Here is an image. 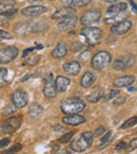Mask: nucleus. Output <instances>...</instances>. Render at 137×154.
Returning <instances> with one entry per match:
<instances>
[{"label":"nucleus","instance_id":"nucleus-36","mask_svg":"<svg viewBox=\"0 0 137 154\" xmlns=\"http://www.w3.org/2000/svg\"><path fill=\"white\" fill-rule=\"evenodd\" d=\"M91 2V0H73L72 2V6L75 8H80V6H84L86 4H89Z\"/></svg>","mask_w":137,"mask_h":154},{"label":"nucleus","instance_id":"nucleus-48","mask_svg":"<svg viewBox=\"0 0 137 154\" xmlns=\"http://www.w3.org/2000/svg\"><path fill=\"white\" fill-rule=\"evenodd\" d=\"M61 2L64 4H67V5L72 6V2H73V0H61Z\"/></svg>","mask_w":137,"mask_h":154},{"label":"nucleus","instance_id":"nucleus-21","mask_svg":"<svg viewBox=\"0 0 137 154\" xmlns=\"http://www.w3.org/2000/svg\"><path fill=\"white\" fill-rule=\"evenodd\" d=\"M128 8V4L125 2H115L112 5H110V8L106 10V13L109 15H115L118 14V13L125 12Z\"/></svg>","mask_w":137,"mask_h":154},{"label":"nucleus","instance_id":"nucleus-38","mask_svg":"<svg viewBox=\"0 0 137 154\" xmlns=\"http://www.w3.org/2000/svg\"><path fill=\"white\" fill-rule=\"evenodd\" d=\"M83 48V45L81 44L80 42H78V41H76V42H74L73 44H72L71 46V49L73 51H80V49Z\"/></svg>","mask_w":137,"mask_h":154},{"label":"nucleus","instance_id":"nucleus-29","mask_svg":"<svg viewBox=\"0 0 137 154\" xmlns=\"http://www.w3.org/2000/svg\"><path fill=\"white\" fill-rule=\"evenodd\" d=\"M113 68L115 70H118V71H123L126 70L127 68V64H126V61L122 59H117L115 60L114 63H113Z\"/></svg>","mask_w":137,"mask_h":154},{"label":"nucleus","instance_id":"nucleus-14","mask_svg":"<svg viewBox=\"0 0 137 154\" xmlns=\"http://www.w3.org/2000/svg\"><path fill=\"white\" fill-rule=\"evenodd\" d=\"M62 122H64L66 125H70V126H79L81 124L86 123V119L83 116H79L78 113L76 114H68V116H64L62 119Z\"/></svg>","mask_w":137,"mask_h":154},{"label":"nucleus","instance_id":"nucleus-50","mask_svg":"<svg viewBox=\"0 0 137 154\" xmlns=\"http://www.w3.org/2000/svg\"><path fill=\"white\" fill-rule=\"evenodd\" d=\"M104 1H106V3H115V2H117L118 0H104Z\"/></svg>","mask_w":137,"mask_h":154},{"label":"nucleus","instance_id":"nucleus-16","mask_svg":"<svg viewBox=\"0 0 137 154\" xmlns=\"http://www.w3.org/2000/svg\"><path fill=\"white\" fill-rule=\"evenodd\" d=\"M67 54H68V47H67L66 43L61 41V42L58 43L57 46L52 51V57H53L54 59L59 60L66 57Z\"/></svg>","mask_w":137,"mask_h":154},{"label":"nucleus","instance_id":"nucleus-19","mask_svg":"<svg viewBox=\"0 0 137 154\" xmlns=\"http://www.w3.org/2000/svg\"><path fill=\"white\" fill-rule=\"evenodd\" d=\"M70 83H71L70 79H68L67 77H64V75H59V77H57L55 80L56 89L59 92H64L68 89Z\"/></svg>","mask_w":137,"mask_h":154},{"label":"nucleus","instance_id":"nucleus-52","mask_svg":"<svg viewBox=\"0 0 137 154\" xmlns=\"http://www.w3.org/2000/svg\"><path fill=\"white\" fill-rule=\"evenodd\" d=\"M50 1H53V0H50Z\"/></svg>","mask_w":137,"mask_h":154},{"label":"nucleus","instance_id":"nucleus-51","mask_svg":"<svg viewBox=\"0 0 137 154\" xmlns=\"http://www.w3.org/2000/svg\"><path fill=\"white\" fill-rule=\"evenodd\" d=\"M31 1H42V0H31Z\"/></svg>","mask_w":137,"mask_h":154},{"label":"nucleus","instance_id":"nucleus-30","mask_svg":"<svg viewBox=\"0 0 137 154\" xmlns=\"http://www.w3.org/2000/svg\"><path fill=\"white\" fill-rule=\"evenodd\" d=\"M135 125H137V116H133V118H130L126 121L125 123L121 125V129H129V128L134 127Z\"/></svg>","mask_w":137,"mask_h":154},{"label":"nucleus","instance_id":"nucleus-40","mask_svg":"<svg viewBox=\"0 0 137 154\" xmlns=\"http://www.w3.org/2000/svg\"><path fill=\"white\" fill-rule=\"evenodd\" d=\"M116 100H114V105L115 106H119V105H122V104H125V102H126V99L125 97H115Z\"/></svg>","mask_w":137,"mask_h":154},{"label":"nucleus","instance_id":"nucleus-37","mask_svg":"<svg viewBox=\"0 0 137 154\" xmlns=\"http://www.w3.org/2000/svg\"><path fill=\"white\" fill-rule=\"evenodd\" d=\"M128 144L126 142H120V143H118V145H117L116 147H115V150L116 151H125V150H127L128 149Z\"/></svg>","mask_w":137,"mask_h":154},{"label":"nucleus","instance_id":"nucleus-31","mask_svg":"<svg viewBox=\"0 0 137 154\" xmlns=\"http://www.w3.org/2000/svg\"><path fill=\"white\" fill-rule=\"evenodd\" d=\"M39 60H40V56L39 55H32L27 59L25 64L29 65V66H34V65H36L39 62Z\"/></svg>","mask_w":137,"mask_h":154},{"label":"nucleus","instance_id":"nucleus-25","mask_svg":"<svg viewBox=\"0 0 137 154\" xmlns=\"http://www.w3.org/2000/svg\"><path fill=\"white\" fill-rule=\"evenodd\" d=\"M17 13L16 8H13V10L8 11V12H4V13H0V26H3L5 25L8 21L11 20V18L13 17V15Z\"/></svg>","mask_w":137,"mask_h":154},{"label":"nucleus","instance_id":"nucleus-42","mask_svg":"<svg viewBox=\"0 0 137 154\" xmlns=\"http://www.w3.org/2000/svg\"><path fill=\"white\" fill-rule=\"evenodd\" d=\"M103 132H104V127H103V126H99V127L97 128L96 131H95L94 137H98V136H100Z\"/></svg>","mask_w":137,"mask_h":154},{"label":"nucleus","instance_id":"nucleus-45","mask_svg":"<svg viewBox=\"0 0 137 154\" xmlns=\"http://www.w3.org/2000/svg\"><path fill=\"white\" fill-rule=\"evenodd\" d=\"M126 64H127V67H132L134 64H135V59H134L133 57L128 58L127 61H126Z\"/></svg>","mask_w":137,"mask_h":154},{"label":"nucleus","instance_id":"nucleus-12","mask_svg":"<svg viewBox=\"0 0 137 154\" xmlns=\"http://www.w3.org/2000/svg\"><path fill=\"white\" fill-rule=\"evenodd\" d=\"M77 17L75 16H71V17H67V18H64L58 22L57 27L59 31L61 32H66L69 31V29H72L76 26L77 24Z\"/></svg>","mask_w":137,"mask_h":154},{"label":"nucleus","instance_id":"nucleus-18","mask_svg":"<svg viewBox=\"0 0 137 154\" xmlns=\"http://www.w3.org/2000/svg\"><path fill=\"white\" fill-rule=\"evenodd\" d=\"M135 81V77L133 75H123L114 81V86L120 88V87H128V86L132 85Z\"/></svg>","mask_w":137,"mask_h":154},{"label":"nucleus","instance_id":"nucleus-3","mask_svg":"<svg viewBox=\"0 0 137 154\" xmlns=\"http://www.w3.org/2000/svg\"><path fill=\"white\" fill-rule=\"evenodd\" d=\"M80 35L84 37L86 44L90 46H95L100 42L101 37H103V31L95 26H84V29L80 31Z\"/></svg>","mask_w":137,"mask_h":154},{"label":"nucleus","instance_id":"nucleus-26","mask_svg":"<svg viewBox=\"0 0 137 154\" xmlns=\"http://www.w3.org/2000/svg\"><path fill=\"white\" fill-rule=\"evenodd\" d=\"M15 4H16V0H0V13L13 10Z\"/></svg>","mask_w":137,"mask_h":154},{"label":"nucleus","instance_id":"nucleus-7","mask_svg":"<svg viewBox=\"0 0 137 154\" xmlns=\"http://www.w3.org/2000/svg\"><path fill=\"white\" fill-rule=\"evenodd\" d=\"M101 18V14L98 11H88V12L83 13L80 18V23L83 26H91L93 24H96L99 22Z\"/></svg>","mask_w":137,"mask_h":154},{"label":"nucleus","instance_id":"nucleus-49","mask_svg":"<svg viewBox=\"0 0 137 154\" xmlns=\"http://www.w3.org/2000/svg\"><path fill=\"white\" fill-rule=\"evenodd\" d=\"M128 90H129L130 92H133V91H136V88L135 87H130V86H128Z\"/></svg>","mask_w":137,"mask_h":154},{"label":"nucleus","instance_id":"nucleus-15","mask_svg":"<svg viewBox=\"0 0 137 154\" xmlns=\"http://www.w3.org/2000/svg\"><path fill=\"white\" fill-rule=\"evenodd\" d=\"M128 17H129V14L127 13V11L125 12H121V13H118V14H115V15H110V17L106 18L103 20L104 24H116V23L120 22V21H123V20H127Z\"/></svg>","mask_w":137,"mask_h":154},{"label":"nucleus","instance_id":"nucleus-41","mask_svg":"<svg viewBox=\"0 0 137 154\" xmlns=\"http://www.w3.org/2000/svg\"><path fill=\"white\" fill-rule=\"evenodd\" d=\"M12 38V36H11L8 32H4V31H1L0 29V41L3 40V39H11Z\"/></svg>","mask_w":137,"mask_h":154},{"label":"nucleus","instance_id":"nucleus-10","mask_svg":"<svg viewBox=\"0 0 137 154\" xmlns=\"http://www.w3.org/2000/svg\"><path fill=\"white\" fill-rule=\"evenodd\" d=\"M47 6L40 5V4H36V5H31L24 8L21 11V14L25 17H29V18H34V17H38L41 14L47 12Z\"/></svg>","mask_w":137,"mask_h":154},{"label":"nucleus","instance_id":"nucleus-24","mask_svg":"<svg viewBox=\"0 0 137 154\" xmlns=\"http://www.w3.org/2000/svg\"><path fill=\"white\" fill-rule=\"evenodd\" d=\"M29 113H30V116H31L32 118H34V119L40 118V116H42V113H43V108H42V106L39 105L38 103L32 104L31 107H30Z\"/></svg>","mask_w":137,"mask_h":154},{"label":"nucleus","instance_id":"nucleus-5","mask_svg":"<svg viewBox=\"0 0 137 154\" xmlns=\"http://www.w3.org/2000/svg\"><path fill=\"white\" fill-rule=\"evenodd\" d=\"M21 120L20 116H12L8 118L6 121H4L1 125V132L3 134H13L14 132H16L19 129L21 125Z\"/></svg>","mask_w":137,"mask_h":154},{"label":"nucleus","instance_id":"nucleus-47","mask_svg":"<svg viewBox=\"0 0 137 154\" xmlns=\"http://www.w3.org/2000/svg\"><path fill=\"white\" fill-rule=\"evenodd\" d=\"M86 56H90V53H89V51H86V55H84V53L81 54V55L79 56V59L81 60V61H86Z\"/></svg>","mask_w":137,"mask_h":154},{"label":"nucleus","instance_id":"nucleus-8","mask_svg":"<svg viewBox=\"0 0 137 154\" xmlns=\"http://www.w3.org/2000/svg\"><path fill=\"white\" fill-rule=\"evenodd\" d=\"M12 103L16 106L17 108H23L28 105L29 102V95L28 93L22 89L15 90L12 94Z\"/></svg>","mask_w":137,"mask_h":154},{"label":"nucleus","instance_id":"nucleus-32","mask_svg":"<svg viewBox=\"0 0 137 154\" xmlns=\"http://www.w3.org/2000/svg\"><path fill=\"white\" fill-rule=\"evenodd\" d=\"M17 109H18V108L13 104V105H10V106H8V107L4 108V110L2 111V114H3L4 116H10L11 114L15 113V112L17 111Z\"/></svg>","mask_w":137,"mask_h":154},{"label":"nucleus","instance_id":"nucleus-43","mask_svg":"<svg viewBox=\"0 0 137 154\" xmlns=\"http://www.w3.org/2000/svg\"><path fill=\"white\" fill-rule=\"evenodd\" d=\"M128 2H129L130 5H131L132 12H133L134 14H137V4L133 1V0H128Z\"/></svg>","mask_w":137,"mask_h":154},{"label":"nucleus","instance_id":"nucleus-35","mask_svg":"<svg viewBox=\"0 0 137 154\" xmlns=\"http://www.w3.org/2000/svg\"><path fill=\"white\" fill-rule=\"evenodd\" d=\"M119 93H120V90L119 89H112L109 91V93L106 97H104V99H106V101H110V100H113L116 97H118Z\"/></svg>","mask_w":137,"mask_h":154},{"label":"nucleus","instance_id":"nucleus-4","mask_svg":"<svg viewBox=\"0 0 137 154\" xmlns=\"http://www.w3.org/2000/svg\"><path fill=\"white\" fill-rule=\"evenodd\" d=\"M111 62H112L111 54L106 51H100L93 56L91 64L93 68L96 70H103L111 64Z\"/></svg>","mask_w":137,"mask_h":154},{"label":"nucleus","instance_id":"nucleus-17","mask_svg":"<svg viewBox=\"0 0 137 154\" xmlns=\"http://www.w3.org/2000/svg\"><path fill=\"white\" fill-rule=\"evenodd\" d=\"M80 69H81V66L77 61H71L64 64V71L70 75H77Z\"/></svg>","mask_w":137,"mask_h":154},{"label":"nucleus","instance_id":"nucleus-20","mask_svg":"<svg viewBox=\"0 0 137 154\" xmlns=\"http://www.w3.org/2000/svg\"><path fill=\"white\" fill-rule=\"evenodd\" d=\"M95 80H96V78H95L94 73H92L91 71H86V72H84L83 75L81 77V80H80V86L83 88H89L93 85Z\"/></svg>","mask_w":137,"mask_h":154},{"label":"nucleus","instance_id":"nucleus-11","mask_svg":"<svg viewBox=\"0 0 137 154\" xmlns=\"http://www.w3.org/2000/svg\"><path fill=\"white\" fill-rule=\"evenodd\" d=\"M131 29H132V22L127 19V20L120 21V22L113 25V26L111 27V32H112V34H114V35L121 36V35L127 34Z\"/></svg>","mask_w":137,"mask_h":154},{"label":"nucleus","instance_id":"nucleus-34","mask_svg":"<svg viewBox=\"0 0 137 154\" xmlns=\"http://www.w3.org/2000/svg\"><path fill=\"white\" fill-rule=\"evenodd\" d=\"M21 148H22V146H21L20 144H16L14 145V146L12 147V148H10L8 150H5V151H2V154H12V153H17L19 152V151L21 150Z\"/></svg>","mask_w":137,"mask_h":154},{"label":"nucleus","instance_id":"nucleus-46","mask_svg":"<svg viewBox=\"0 0 137 154\" xmlns=\"http://www.w3.org/2000/svg\"><path fill=\"white\" fill-rule=\"evenodd\" d=\"M130 148H131L132 150H135V149H137V137L133 138V140L130 142Z\"/></svg>","mask_w":137,"mask_h":154},{"label":"nucleus","instance_id":"nucleus-44","mask_svg":"<svg viewBox=\"0 0 137 154\" xmlns=\"http://www.w3.org/2000/svg\"><path fill=\"white\" fill-rule=\"evenodd\" d=\"M8 144H10V140H8V138H3V140H0V149L5 148Z\"/></svg>","mask_w":137,"mask_h":154},{"label":"nucleus","instance_id":"nucleus-2","mask_svg":"<svg viewBox=\"0 0 137 154\" xmlns=\"http://www.w3.org/2000/svg\"><path fill=\"white\" fill-rule=\"evenodd\" d=\"M60 108H61V111L67 116L76 114L83 111V109L86 108V104L78 97H70V99H66L61 102Z\"/></svg>","mask_w":137,"mask_h":154},{"label":"nucleus","instance_id":"nucleus-23","mask_svg":"<svg viewBox=\"0 0 137 154\" xmlns=\"http://www.w3.org/2000/svg\"><path fill=\"white\" fill-rule=\"evenodd\" d=\"M32 25H33V23H30V22L19 23V24L15 27L16 34L20 35V36H25V35L31 34L32 32Z\"/></svg>","mask_w":137,"mask_h":154},{"label":"nucleus","instance_id":"nucleus-39","mask_svg":"<svg viewBox=\"0 0 137 154\" xmlns=\"http://www.w3.org/2000/svg\"><path fill=\"white\" fill-rule=\"evenodd\" d=\"M112 133H113V132L111 131V130H110V131L106 132V133L104 134L103 137H101V144H106V143H108L109 140H110L111 136H112Z\"/></svg>","mask_w":137,"mask_h":154},{"label":"nucleus","instance_id":"nucleus-9","mask_svg":"<svg viewBox=\"0 0 137 154\" xmlns=\"http://www.w3.org/2000/svg\"><path fill=\"white\" fill-rule=\"evenodd\" d=\"M53 73H50L43 85V94L47 99H54L57 95V89H56L55 81L53 80Z\"/></svg>","mask_w":137,"mask_h":154},{"label":"nucleus","instance_id":"nucleus-28","mask_svg":"<svg viewBox=\"0 0 137 154\" xmlns=\"http://www.w3.org/2000/svg\"><path fill=\"white\" fill-rule=\"evenodd\" d=\"M47 29H49L47 25L43 22L33 23V25H32V32H36V34H38V32H44L47 31Z\"/></svg>","mask_w":137,"mask_h":154},{"label":"nucleus","instance_id":"nucleus-33","mask_svg":"<svg viewBox=\"0 0 137 154\" xmlns=\"http://www.w3.org/2000/svg\"><path fill=\"white\" fill-rule=\"evenodd\" d=\"M74 134H75V132H74V131H71V132H69V133L64 134L61 137H59L58 142H59L60 144H67V143L70 142V140H72V137L74 136Z\"/></svg>","mask_w":137,"mask_h":154},{"label":"nucleus","instance_id":"nucleus-6","mask_svg":"<svg viewBox=\"0 0 137 154\" xmlns=\"http://www.w3.org/2000/svg\"><path fill=\"white\" fill-rule=\"evenodd\" d=\"M19 49L15 46H8L0 49V64H8L17 58Z\"/></svg>","mask_w":137,"mask_h":154},{"label":"nucleus","instance_id":"nucleus-13","mask_svg":"<svg viewBox=\"0 0 137 154\" xmlns=\"http://www.w3.org/2000/svg\"><path fill=\"white\" fill-rule=\"evenodd\" d=\"M76 15V8H74L73 6L67 5L64 8H61L59 10H57L53 15H52V18L58 20V19H64L67 17L75 16Z\"/></svg>","mask_w":137,"mask_h":154},{"label":"nucleus","instance_id":"nucleus-22","mask_svg":"<svg viewBox=\"0 0 137 154\" xmlns=\"http://www.w3.org/2000/svg\"><path fill=\"white\" fill-rule=\"evenodd\" d=\"M103 89L100 87H97L90 94L86 95V100L88 102H90V103H97V102H99L103 99Z\"/></svg>","mask_w":137,"mask_h":154},{"label":"nucleus","instance_id":"nucleus-27","mask_svg":"<svg viewBox=\"0 0 137 154\" xmlns=\"http://www.w3.org/2000/svg\"><path fill=\"white\" fill-rule=\"evenodd\" d=\"M8 69L1 67L0 68V87H6V86L10 84V82L6 80V77H8Z\"/></svg>","mask_w":137,"mask_h":154},{"label":"nucleus","instance_id":"nucleus-1","mask_svg":"<svg viewBox=\"0 0 137 154\" xmlns=\"http://www.w3.org/2000/svg\"><path fill=\"white\" fill-rule=\"evenodd\" d=\"M93 138H94V134L90 131H86L81 133V135L78 136L76 140H74L70 145V148L73 151L78 153L84 152L88 150L91 146H92Z\"/></svg>","mask_w":137,"mask_h":154}]
</instances>
